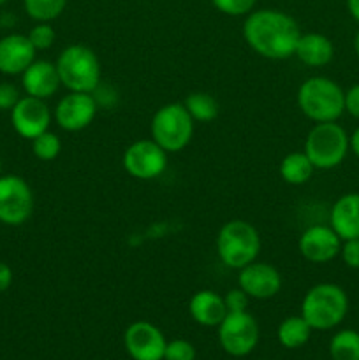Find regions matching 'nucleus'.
<instances>
[{"label": "nucleus", "mask_w": 359, "mask_h": 360, "mask_svg": "<svg viewBox=\"0 0 359 360\" xmlns=\"http://www.w3.org/2000/svg\"><path fill=\"white\" fill-rule=\"evenodd\" d=\"M301 37L298 23L278 9H259L246 14L243 39L259 56L267 60L291 58Z\"/></svg>", "instance_id": "1"}, {"label": "nucleus", "mask_w": 359, "mask_h": 360, "mask_svg": "<svg viewBox=\"0 0 359 360\" xmlns=\"http://www.w3.org/2000/svg\"><path fill=\"white\" fill-rule=\"evenodd\" d=\"M298 105L312 122H336L345 111V91L329 77H308L298 90Z\"/></svg>", "instance_id": "2"}, {"label": "nucleus", "mask_w": 359, "mask_h": 360, "mask_svg": "<svg viewBox=\"0 0 359 360\" xmlns=\"http://www.w3.org/2000/svg\"><path fill=\"white\" fill-rule=\"evenodd\" d=\"M348 311V297L334 283H319L301 301V316L313 330H329L340 326Z\"/></svg>", "instance_id": "3"}, {"label": "nucleus", "mask_w": 359, "mask_h": 360, "mask_svg": "<svg viewBox=\"0 0 359 360\" xmlns=\"http://www.w3.org/2000/svg\"><path fill=\"white\" fill-rule=\"evenodd\" d=\"M60 83L69 91L92 94L101 83V62L92 48L84 44H70L55 62Z\"/></svg>", "instance_id": "4"}, {"label": "nucleus", "mask_w": 359, "mask_h": 360, "mask_svg": "<svg viewBox=\"0 0 359 360\" xmlns=\"http://www.w3.org/2000/svg\"><path fill=\"white\" fill-rule=\"evenodd\" d=\"M260 252V236L252 224L231 220L222 225L217 234V255L231 269H243L257 260Z\"/></svg>", "instance_id": "5"}, {"label": "nucleus", "mask_w": 359, "mask_h": 360, "mask_svg": "<svg viewBox=\"0 0 359 360\" xmlns=\"http://www.w3.org/2000/svg\"><path fill=\"white\" fill-rule=\"evenodd\" d=\"M351 144L348 136L336 122L315 123L305 141V153L312 165L320 171H329L338 167L347 157Z\"/></svg>", "instance_id": "6"}, {"label": "nucleus", "mask_w": 359, "mask_h": 360, "mask_svg": "<svg viewBox=\"0 0 359 360\" xmlns=\"http://www.w3.org/2000/svg\"><path fill=\"white\" fill-rule=\"evenodd\" d=\"M151 139L168 153L185 150L194 136V120L178 102H171L155 111L150 123Z\"/></svg>", "instance_id": "7"}, {"label": "nucleus", "mask_w": 359, "mask_h": 360, "mask_svg": "<svg viewBox=\"0 0 359 360\" xmlns=\"http://www.w3.org/2000/svg\"><path fill=\"white\" fill-rule=\"evenodd\" d=\"M34 213V192L21 176H0V224L20 227Z\"/></svg>", "instance_id": "8"}, {"label": "nucleus", "mask_w": 359, "mask_h": 360, "mask_svg": "<svg viewBox=\"0 0 359 360\" xmlns=\"http://www.w3.org/2000/svg\"><path fill=\"white\" fill-rule=\"evenodd\" d=\"M217 329L218 343L231 357H245L259 343V326L248 311L227 313Z\"/></svg>", "instance_id": "9"}, {"label": "nucleus", "mask_w": 359, "mask_h": 360, "mask_svg": "<svg viewBox=\"0 0 359 360\" xmlns=\"http://www.w3.org/2000/svg\"><path fill=\"white\" fill-rule=\"evenodd\" d=\"M122 165L129 176L136 179H155L168 167V151L153 139H139L130 144L122 157Z\"/></svg>", "instance_id": "10"}, {"label": "nucleus", "mask_w": 359, "mask_h": 360, "mask_svg": "<svg viewBox=\"0 0 359 360\" xmlns=\"http://www.w3.org/2000/svg\"><path fill=\"white\" fill-rule=\"evenodd\" d=\"M165 345L162 330L146 320L130 323L123 334V347L132 360H164Z\"/></svg>", "instance_id": "11"}, {"label": "nucleus", "mask_w": 359, "mask_h": 360, "mask_svg": "<svg viewBox=\"0 0 359 360\" xmlns=\"http://www.w3.org/2000/svg\"><path fill=\"white\" fill-rule=\"evenodd\" d=\"M51 111L42 98L25 95L16 105L11 109V123L14 132L23 139H35L42 132L49 129L51 123Z\"/></svg>", "instance_id": "12"}, {"label": "nucleus", "mask_w": 359, "mask_h": 360, "mask_svg": "<svg viewBox=\"0 0 359 360\" xmlns=\"http://www.w3.org/2000/svg\"><path fill=\"white\" fill-rule=\"evenodd\" d=\"M97 115V102L92 94H81V91H69L56 104L55 122L60 129L67 132H80L87 129L94 122Z\"/></svg>", "instance_id": "13"}, {"label": "nucleus", "mask_w": 359, "mask_h": 360, "mask_svg": "<svg viewBox=\"0 0 359 360\" xmlns=\"http://www.w3.org/2000/svg\"><path fill=\"white\" fill-rule=\"evenodd\" d=\"M298 250L312 264H327L340 255L341 239L327 225H312L299 236Z\"/></svg>", "instance_id": "14"}, {"label": "nucleus", "mask_w": 359, "mask_h": 360, "mask_svg": "<svg viewBox=\"0 0 359 360\" xmlns=\"http://www.w3.org/2000/svg\"><path fill=\"white\" fill-rule=\"evenodd\" d=\"M238 287L246 292L250 299L266 301L282 290V274L271 264L253 260L252 264L239 269Z\"/></svg>", "instance_id": "15"}, {"label": "nucleus", "mask_w": 359, "mask_h": 360, "mask_svg": "<svg viewBox=\"0 0 359 360\" xmlns=\"http://www.w3.org/2000/svg\"><path fill=\"white\" fill-rule=\"evenodd\" d=\"M35 48L27 35L9 34L0 39V72L18 76L35 60Z\"/></svg>", "instance_id": "16"}, {"label": "nucleus", "mask_w": 359, "mask_h": 360, "mask_svg": "<svg viewBox=\"0 0 359 360\" xmlns=\"http://www.w3.org/2000/svg\"><path fill=\"white\" fill-rule=\"evenodd\" d=\"M21 86L30 97L42 98V101L53 97L62 86L56 65L48 60H34L21 74Z\"/></svg>", "instance_id": "17"}, {"label": "nucleus", "mask_w": 359, "mask_h": 360, "mask_svg": "<svg viewBox=\"0 0 359 360\" xmlns=\"http://www.w3.org/2000/svg\"><path fill=\"white\" fill-rule=\"evenodd\" d=\"M329 227L341 241L359 238V193H345L333 204Z\"/></svg>", "instance_id": "18"}, {"label": "nucleus", "mask_w": 359, "mask_h": 360, "mask_svg": "<svg viewBox=\"0 0 359 360\" xmlns=\"http://www.w3.org/2000/svg\"><path fill=\"white\" fill-rule=\"evenodd\" d=\"M190 319L203 327H218L227 315L222 295L213 290H199L189 301Z\"/></svg>", "instance_id": "19"}, {"label": "nucleus", "mask_w": 359, "mask_h": 360, "mask_svg": "<svg viewBox=\"0 0 359 360\" xmlns=\"http://www.w3.org/2000/svg\"><path fill=\"white\" fill-rule=\"evenodd\" d=\"M294 56L306 67H324L333 60L334 46L329 37L317 32L301 34L296 44Z\"/></svg>", "instance_id": "20"}, {"label": "nucleus", "mask_w": 359, "mask_h": 360, "mask_svg": "<svg viewBox=\"0 0 359 360\" xmlns=\"http://www.w3.org/2000/svg\"><path fill=\"white\" fill-rule=\"evenodd\" d=\"M278 169H280L282 179L294 186L305 185L315 171L305 151H292V153L285 155Z\"/></svg>", "instance_id": "21"}, {"label": "nucleus", "mask_w": 359, "mask_h": 360, "mask_svg": "<svg viewBox=\"0 0 359 360\" xmlns=\"http://www.w3.org/2000/svg\"><path fill=\"white\" fill-rule=\"evenodd\" d=\"M312 330V327L308 326V322L301 315L287 316L278 326L277 336L282 347L289 348V350H296V348H301L308 343Z\"/></svg>", "instance_id": "22"}, {"label": "nucleus", "mask_w": 359, "mask_h": 360, "mask_svg": "<svg viewBox=\"0 0 359 360\" xmlns=\"http://www.w3.org/2000/svg\"><path fill=\"white\" fill-rule=\"evenodd\" d=\"M189 115L192 116L194 122L199 123H210L220 112V105H218L217 98L213 95L206 94V91H194L183 102Z\"/></svg>", "instance_id": "23"}, {"label": "nucleus", "mask_w": 359, "mask_h": 360, "mask_svg": "<svg viewBox=\"0 0 359 360\" xmlns=\"http://www.w3.org/2000/svg\"><path fill=\"white\" fill-rule=\"evenodd\" d=\"M329 355L333 360H359V333L344 329L329 341Z\"/></svg>", "instance_id": "24"}, {"label": "nucleus", "mask_w": 359, "mask_h": 360, "mask_svg": "<svg viewBox=\"0 0 359 360\" xmlns=\"http://www.w3.org/2000/svg\"><path fill=\"white\" fill-rule=\"evenodd\" d=\"M67 0H23L25 13L37 23H49L63 13Z\"/></svg>", "instance_id": "25"}, {"label": "nucleus", "mask_w": 359, "mask_h": 360, "mask_svg": "<svg viewBox=\"0 0 359 360\" xmlns=\"http://www.w3.org/2000/svg\"><path fill=\"white\" fill-rule=\"evenodd\" d=\"M32 151H34V155L39 160L51 162L55 160L60 155V151H62V141H60V137L56 136V134L46 130L41 136L32 139Z\"/></svg>", "instance_id": "26"}, {"label": "nucleus", "mask_w": 359, "mask_h": 360, "mask_svg": "<svg viewBox=\"0 0 359 360\" xmlns=\"http://www.w3.org/2000/svg\"><path fill=\"white\" fill-rule=\"evenodd\" d=\"M28 41L35 48V51H46L55 44V28L49 23H37L30 32H28Z\"/></svg>", "instance_id": "27"}, {"label": "nucleus", "mask_w": 359, "mask_h": 360, "mask_svg": "<svg viewBox=\"0 0 359 360\" xmlns=\"http://www.w3.org/2000/svg\"><path fill=\"white\" fill-rule=\"evenodd\" d=\"M257 0H211L215 9L227 16H246L252 13Z\"/></svg>", "instance_id": "28"}, {"label": "nucleus", "mask_w": 359, "mask_h": 360, "mask_svg": "<svg viewBox=\"0 0 359 360\" xmlns=\"http://www.w3.org/2000/svg\"><path fill=\"white\" fill-rule=\"evenodd\" d=\"M164 360H196V348L187 340L168 341Z\"/></svg>", "instance_id": "29"}, {"label": "nucleus", "mask_w": 359, "mask_h": 360, "mask_svg": "<svg viewBox=\"0 0 359 360\" xmlns=\"http://www.w3.org/2000/svg\"><path fill=\"white\" fill-rule=\"evenodd\" d=\"M248 301L250 297L246 295V292H243L241 288H231L227 294L224 295L225 308L227 313H243L248 309Z\"/></svg>", "instance_id": "30"}, {"label": "nucleus", "mask_w": 359, "mask_h": 360, "mask_svg": "<svg viewBox=\"0 0 359 360\" xmlns=\"http://www.w3.org/2000/svg\"><path fill=\"white\" fill-rule=\"evenodd\" d=\"M340 255L345 266L351 269H359V238L341 243Z\"/></svg>", "instance_id": "31"}, {"label": "nucleus", "mask_w": 359, "mask_h": 360, "mask_svg": "<svg viewBox=\"0 0 359 360\" xmlns=\"http://www.w3.org/2000/svg\"><path fill=\"white\" fill-rule=\"evenodd\" d=\"M20 98V90L13 83H0V111H11Z\"/></svg>", "instance_id": "32"}, {"label": "nucleus", "mask_w": 359, "mask_h": 360, "mask_svg": "<svg viewBox=\"0 0 359 360\" xmlns=\"http://www.w3.org/2000/svg\"><path fill=\"white\" fill-rule=\"evenodd\" d=\"M345 111H347L352 118L359 120V83L345 91Z\"/></svg>", "instance_id": "33"}, {"label": "nucleus", "mask_w": 359, "mask_h": 360, "mask_svg": "<svg viewBox=\"0 0 359 360\" xmlns=\"http://www.w3.org/2000/svg\"><path fill=\"white\" fill-rule=\"evenodd\" d=\"M13 285V269L6 262H0V294Z\"/></svg>", "instance_id": "34"}, {"label": "nucleus", "mask_w": 359, "mask_h": 360, "mask_svg": "<svg viewBox=\"0 0 359 360\" xmlns=\"http://www.w3.org/2000/svg\"><path fill=\"white\" fill-rule=\"evenodd\" d=\"M348 144H351V150L355 157L359 158V127L352 132V136L348 137Z\"/></svg>", "instance_id": "35"}, {"label": "nucleus", "mask_w": 359, "mask_h": 360, "mask_svg": "<svg viewBox=\"0 0 359 360\" xmlns=\"http://www.w3.org/2000/svg\"><path fill=\"white\" fill-rule=\"evenodd\" d=\"M347 9L351 16L359 23V0H347Z\"/></svg>", "instance_id": "36"}, {"label": "nucleus", "mask_w": 359, "mask_h": 360, "mask_svg": "<svg viewBox=\"0 0 359 360\" xmlns=\"http://www.w3.org/2000/svg\"><path fill=\"white\" fill-rule=\"evenodd\" d=\"M354 49H355V55H358V58H359V30L354 37Z\"/></svg>", "instance_id": "37"}, {"label": "nucleus", "mask_w": 359, "mask_h": 360, "mask_svg": "<svg viewBox=\"0 0 359 360\" xmlns=\"http://www.w3.org/2000/svg\"><path fill=\"white\" fill-rule=\"evenodd\" d=\"M0 176H2V160H0Z\"/></svg>", "instance_id": "38"}, {"label": "nucleus", "mask_w": 359, "mask_h": 360, "mask_svg": "<svg viewBox=\"0 0 359 360\" xmlns=\"http://www.w3.org/2000/svg\"><path fill=\"white\" fill-rule=\"evenodd\" d=\"M7 2V0H0V6H2V4H6Z\"/></svg>", "instance_id": "39"}]
</instances>
